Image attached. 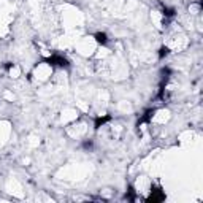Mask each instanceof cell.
<instances>
[{
    "mask_svg": "<svg viewBox=\"0 0 203 203\" xmlns=\"http://www.w3.org/2000/svg\"><path fill=\"white\" fill-rule=\"evenodd\" d=\"M48 62H49L51 65H59V67H68V60L60 57V56H52V57L48 59Z\"/></svg>",
    "mask_w": 203,
    "mask_h": 203,
    "instance_id": "6da1fadb",
    "label": "cell"
},
{
    "mask_svg": "<svg viewBox=\"0 0 203 203\" xmlns=\"http://www.w3.org/2000/svg\"><path fill=\"white\" fill-rule=\"evenodd\" d=\"M94 37L97 40V43H100V45H107L108 43V37H107V33H105V32H97Z\"/></svg>",
    "mask_w": 203,
    "mask_h": 203,
    "instance_id": "7a4b0ae2",
    "label": "cell"
},
{
    "mask_svg": "<svg viewBox=\"0 0 203 203\" xmlns=\"http://www.w3.org/2000/svg\"><path fill=\"white\" fill-rule=\"evenodd\" d=\"M110 119H111L110 116H103V117H97V119H95V129H100V127H102V125H103L105 122H108V121H110Z\"/></svg>",
    "mask_w": 203,
    "mask_h": 203,
    "instance_id": "3957f363",
    "label": "cell"
},
{
    "mask_svg": "<svg viewBox=\"0 0 203 203\" xmlns=\"http://www.w3.org/2000/svg\"><path fill=\"white\" fill-rule=\"evenodd\" d=\"M168 54H170V49H168L167 46H162V48L159 49V59H164L165 56H168Z\"/></svg>",
    "mask_w": 203,
    "mask_h": 203,
    "instance_id": "277c9868",
    "label": "cell"
},
{
    "mask_svg": "<svg viewBox=\"0 0 203 203\" xmlns=\"http://www.w3.org/2000/svg\"><path fill=\"white\" fill-rule=\"evenodd\" d=\"M164 15L171 18V16H174V10L173 8H168V6H164Z\"/></svg>",
    "mask_w": 203,
    "mask_h": 203,
    "instance_id": "5b68a950",
    "label": "cell"
},
{
    "mask_svg": "<svg viewBox=\"0 0 203 203\" xmlns=\"http://www.w3.org/2000/svg\"><path fill=\"white\" fill-rule=\"evenodd\" d=\"M83 146H84L86 149H90V148H92V141H90V140H89V141H84V144H83Z\"/></svg>",
    "mask_w": 203,
    "mask_h": 203,
    "instance_id": "8992f818",
    "label": "cell"
},
{
    "mask_svg": "<svg viewBox=\"0 0 203 203\" xmlns=\"http://www.w3.org/2000/svg\"><path fill=\"white\" fill-rule=\"evenodd\" d=\"M13 67V64H11V62H6V64H5V68L6 70H8V68H11Z\"/></svg>",
    "mask_w": 203,
    "mask_h": 203,
    "instance_id": "52a82bcc",
    "label": "cell"
}]
</instances>
